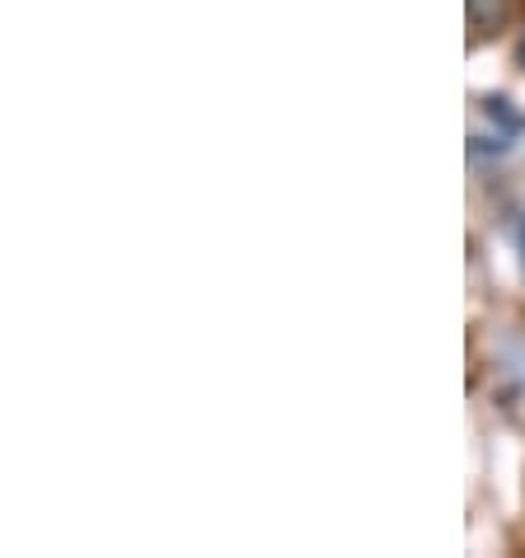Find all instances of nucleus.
Wrapping results in <instances>:
<instances>
[{
  "mask_svg": "<svg viewBox=\"0 0 525 558\" xmlns=\"http://www.w3.org/2000/svg\"><path fill=\"white\" fill-rule=\"evenodd\" d=\"M516 57H521V66H525V38H521V52Z\"/></svg>",
  "mask_w": 525,
  "mask_h": 558,
  "instance_id": "f03ea898",
  "label": "nucleus"
},
{
  "mask_svg": "<svg viewBox=\"0 0 525 558\" xmlns=\"http://www.w3.org/2000/svg\"><path fill=\"white\" fill-rule=\"evenodd\" d=\"M506 20V0H469V24L474 34H492Z\"/></svg>",
  "mask_w": 525,
  "mask_h": 558,
  "instance_id": "f257e3e1",
  "label": "nucleus"
},
{
  "mask_svg": "<svg viewBox=\"0 0 525 558\" xmlns=\"http://www.w3.org/2000/svg\"><path fill=\"white\" fill-rule=\"evenodd\" d=\"M521 254H525V230H521Z\"/></svg>",
  "mask_w": 525,
  "mask_h": 558,
  "instance_id": "7ed1b4c3",
  "label": "nucleus"
}]
</instances>
